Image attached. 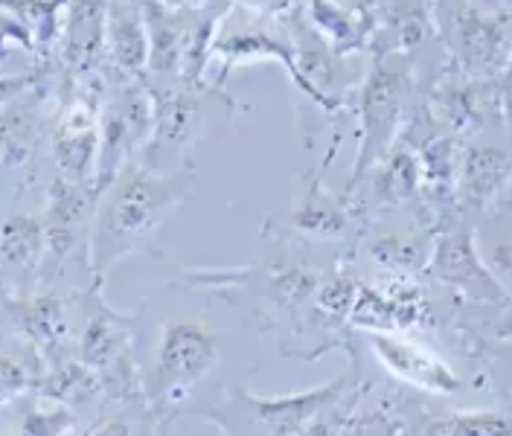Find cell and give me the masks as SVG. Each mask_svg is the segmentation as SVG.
<instances>
[{"mask_svg": "<svg viewBox=\"0 0 512 436\" xmlns=\"http://www.w3.org/2000/svg\"><path fill=\"white\" fill-rule=\"evenodd\" d=\"M195 189V163L187 160L178 172L158 175L143 157L123 166L114 184L96 201L94 224H91V274L94 282L105 280V274L123 262L126 256L152 248L163 218L178 210L192 198Z\"/></svg>", "mask_w": 512, "mask_h": 436, "instance_id": "obj_1", "label": "cell"}, {"mask_svg": "<svg viewBox=\"0 0 512 436\" xmlns=\"http://www.w3.org/2000/svg\"><path fill=\"white\" fill-rule=\"evenodd\" d=\"M434 6L431 3H382L376 15L373 50L376 56H405L434 32Z\"/></svg>", "mask_w": 512, "mask_h": 436, "instance_id": "obj_18", "label": "cell"}, {"mask_svg": "<svg viewBox=\"0 0 512 436\" xmlns=\"http://www.w3.org/2000/svg\"><path fill=\"white\" fill-rule=\"evenodd\" d=\"M361 187L367 189V195L350 204L352 218L364 216L367 207H373V210H393V207H402L405 201H411L419 192V160H416L414 146L405 143V140L396 143L379 160V166L364 178Z\"/></svg>", "mask_w": 512, "mask_h": 436, "instance_id": "obj_13", "label": "cell"}, {"mask_svg": "<svg viewBox=\"0 0 512 436\" xmlns=\"http://www.w3.org/2000/svg\"><path fill=\"white\" fill-rule=\"evenodd\" d=\"M434 123H446L454 134H475L483 125V85L460 73L446 76L431 94Z\"/></svg>", "mask_w": 512, "mask_h": 436, "instance_id": "obj_22", "label": "cell"}, {"mask_svg": "<svg viewBox=\"0 0 512 436\" xmlns=\"http://www.w3.org/2000/svg\"><path fill=\"white\" fill-rule=\"evenodd\" d=\"M431 323V309L422 291L408 282H387V285H361L350 314V326L367 329L370 335H393L416 326Z\"/></svg>", "mask_w": 512, "mask_h": 436, "instance_id": "obj_10", "label": "cell"}, {"mask_svg": "<svg viewBox=\"0 0 512 436\" xmlns=\"http://www.w3.org/2000/svg\"><path fill=\"white\" fill-rule=\"evenodd\" d=\"M370 256L390 271H425L431 248H425L416 236L379 233L370 239Z\"/></svg>", "mask_w": 512, "mask_h": 436, "instance_id": "obj_28", "label": "cell"}, {"mask_svg": "<svg viewBox=\"0 0 512 436\" xmlns=\"http://www.w3.org/2000/svg\"><path fill=\"white\" fill-rule=\"evenodd\" d=\"M495 338L498 341H512V312H507L498 323H495Z\"/></svg>", "mask_w": 512, "mask_h": 436, "instance_id": "obj_35", "label": "cell"}, {"mask_svg": "<svg viewBox=\"0 0 512 436\" xmlns=\"http://www.w3.org/2000/svg\"><path fill=\"white\" fill-rule=\"evenodd\" d=\"M219 364V335L201 320H169L160 326V343L149 378L143 381V402L149 428L166 434L181 413L195 384Z\"/></svg>", "mask_w": 512, "mask_h": 436, "instance_id": "obj_2", "label": "cell"}, {"mask_svg": "<svg viewBox=\"0 0 512 436\" xmlns=\"http://www.w3.org/2000/svg\"><path fill=\"white\" fill-rule=\"evenodd\" d=\"M105 9L108 3H64L62 50L76 73H88L105 53Z\"/></svg>", "mask_w": 512, "mask_h": 436, "instance_id": "obj_21", "label": "cell"}, {"mask_svg": "<svg viewBox=\"0 0 512 436\" xmlns=\"http://www.w3.org/2000/svg\"><path fill=\"white\" fill-rule=\"evenodd\" d=\"M448 15H451V59L457 64L460 76L483 82L512 64L510 38L495 15L483 12L478 6H460V3H451Z\"/></svg>", "mask_w": 512, "mask_h": 436, "instance_id": "obj_7", "label": "cell"}, {"mask_svg": "<svg viewBox=\"0 0 512 436\" xmlns=\"http://www.w3.org/2000/svg\"><path fill=\"white\" fill-rule=\"evenodd\" d=\"M91 436H134V431H131L128 419L111 416V419H105L96 431H91Z\"/></svg>", "mask_w": 512, "mask_h": 436, "instance_id": "obj_34", "label": "cell"}, {"mask_svg": "<svg viewBox=\"0 0 512 436\" xmlns=\"http://www.w3.org/2000/svg\"><path fill=\"white\" fill-rule=\"evenodd\" d=\"M38 128L30 105H6L0 108V169H18L35 152Z\"/></svg>", "mask_w": 512, "mask_h": 436, "instance_id": "obj_25", "label": "cell"}, {"mask_svg": "<svg viewBox=\"0 0 512 436\" xmlns=\"http://www.w3.org/2000/svg\"><path fill=\"white\" fill-rule=\"evenodd\" d=\"M370 349L376 352L379 364L399 381L411 384L416 390L434 393V396H451L460 390V378L448 367L440 355L425 349L422 343L408 341L402 335H370Z\"/></svg>", "mask_w": 512, "mask_h": 436, "instance_id": "obj_11", "label": "cell"}, {"mask_svg": "<svg viewBox=\"0 0 512 436\" xmlns=\"http://www.w3.org/2000/svg\"><path fill=\"white\" fill-rule=\"evenodd\" d=\"M105 53L123 79H143L149 64V32L143 3H108L105 9Z\"/></svg>", "mask_w": 512, "mask_h": 436, "instance_id": "obj_15", "label": "cell"}, {"mask_svg": "<svg viewBox=\"0 0 512 436\" xmlns=\"http://www.w3.org/2000/svg\"><path fill=\"white\" fill-rule=\"evenodd\" d=\"M6 309L18 320L24 338L35 346L41 358H50V367L62 364V349L67 343V300L56 294H35L6 300Z\"/></svg>", "mask_w": 512, "mask_h": 436, "instance_id": "obj_16", "label": "cell"}, {"mask_svg": "<svg viewBox=\"0 0 512 436\" xmlns=\"http://www.w3.org/2000/svg\"><path fill=\"white\" fill-rule=\"evenodd\" d=\"M32 390H35V378L30 375V370L21 361H15L12 355H0V405L15 402Z\"/></svg>", "mask_w": 512, "mask_h": 436, "instance_id": "obj_31", "label": "cell"}, {"mask_svg": "<svg viewBox=\"0 0 512 436\" xmlns=\"http://www.w3.org/2000/svg\"><path fill=\"white\" fill-rule=\"evenodd\" d=\"M425 436H512V422L501 410H454L434 419Z\"/></svg>", "mask_w": 512, "mask_h": 436, "instance_id": "obj_26", "label": "cell"}, {"mask_svg": "<svg viewBox=\"0 0 512 436\" xmlns=\"http://www.w3.org/2000/svg\"><path fill=\"white\" fill-rule=\"evenodd\" d=\"M510 178V155L498 146H469L460 152L457 198L475 210H486Z\"/></svg>", "mask_w": 512, "mask_h": 436, "instance_id": "obj_20", "label": "cell"}, {"mask_svg": "<svg viewBox=\"0 0 512 436\" xmlns=\"http://www.w3.org/2000/svg\"><path fill=\"white\" fill-rule=\"evenodd\" d=\"M358 288H361V282L355 280L350 271L332 274L329 280L320 282V288L315 291V297H312L315 314H318L320 320H326L329 326H335V329L344 326V323H350Z\"/></svg>", "mask_w": 512, "mask_h": 436, "instance_id": "obj_27", "label": "cell"}, {"mask_svg": "<svg viewBox=\"0 0 512 436\" xmlns=\"http://www.w3.org/2000/svg\"><path fill=\"white\" fill-rule=\"evenodd\" d=\"M501 358H504V361H507V364H510V367H512V346H507V349L501 352Z\"/></svg>", "mask_w": 512, "mask_h": 436, "instance_id": "obj_36", "label": "cell"}, {"mask_svg": "<svg viewBox=\"0 0 512 436\" xmlns=\"http://www.w3.org/2000/svg\"><path fill=\"white\" fill-rule=\"evenodd\" d=\"M303 12H306L309 24L318 30L320 38L338 56H344V59L373 44L379 6H370V3H323V0H312V3L303 6Z\"/></svg>", "mask_w": 512, "mask_h": 436, "instance_id": "obj_14", "label": "cell"}, {"mask_svg": "<svg viewBox=\"0 0 512 436\" xmlns=\"http://www.w3.org/2000/svg\"><path fill=\"white\" fill-rule=\"evenodd\" d=\"M94 184H73L64 178H53L44 207V236H47V256L62 265L67 256H73L82 242H91V224L96 213Z\"/></svg>", "mask_w": 512, "mask_h": 436, "instance_id": "obj_8", "label": "cell"}, {"mask_svg": "<svg viewBox=\"0 0 512 436\" xmlns=\"http://www.w3.org/2000/svg\"><path fill=\"white\" fill-rule=\"evenodd\" d=\"M76 428V413L67 405L32 396L21 416V436H67Z\"/></svg>", "mask_w": 512, "mask_h": 436, "instance_id": "obj_29", "label": "cell"}, {"mask_svg": "<svg viewBox=\"0 0 512 436\" xmlns=\"http://www.w3.org/2000/svg\"><path fill=\"white\" fill-rule=\"evenodd\" d=\"M155 131V102L143 79H123L99 114V152L94 189L102 195L131 160L146 155Z\"/></svg>", "mask_w": 512, "mask_h": 436, "instance_id": "obj_4", "label": "cell"}, {"mask_svg": "<svg viewBox=\"0 0 512 436\" xmlns=\"http://www.w3.org/2000/svg\"><path fill=\"white\" fill-rule=\"evenodd\" d=\"M99 393V375L85 367L82 361H62L56 367H50L44 375L35 378V390L32 396L59 402V405H82L91 396Z\"/></svg>", "mask_w": 512, "mask_h": 436, "instance_id": "obj_24", "label": "cell"}, {"mask_svg": "<svg viewBox=\"0 0 512 436\" xmlns=\"http://www.w3.org/2000/svg\"><path fill=\"white\" fill-rule=\"evenodd\" d=\"M350 207L341 201V195H332L323 187V175H309L303 195L297 198L291 216H288V233L306 242H341L352 233Z\"/></svg>", "mask_w": 512, "mask_h": 436, "instance_id": "obj_12", "label": "cell"}, {"mask_svg": "<svg viewBox=\"0 0 512 436\" xmlns=\"http://www.w3.org/2000/svg\"><path fill=\"white\" fill-rule=\"evenodd\" d=\"M47 259L41 216H9L0 224V262L18 271H35Z\"/></svg>", "mask_w": 512, "mask_h": 436, "instance_id": "obj_23", "label": "cell"}, {"mask_svg": "<svg viewBox=\"0 0 512 436\" xmlns=\"http://www.w3.org/2000/svg\"><path fill=\"white\" fill-rule=\"evenodd\" d=\"M419 160V192L440 213L457 204V175H460V149L451 134H428L414 146Z\"/></svg>", "mask_w": 512, "mask_h": 436, "instance_id": "obj_19", "label": "cell"}, {"mask_svg": "<svg viewBox=\"0 0 512 436\" xmlns=\"http://www.w3.org/2000/svg\"><path fill=\"white\" fill-rule=\"evenodd\" d=\"M510 73H512V64H510Z\"/></svg>", "mask_w": 512, "mask_h": 436, "instance_id": "obj_37", "label": "cell"}, {"mask_svg": "<svg viewBox=\"0 0 512 436\" xmlns=\"http://www.w3.org/2000/svg\"><path fill=\"white\" fill-rule=\"evenodd\" d=\"M486 268L492 271V277L498 280V285L507 291V297H512V242L495 245L492 253H489Z\"/></svg>", "mask_w": 512, "mask_h": 436, "instance_id": "obj_32", "label": "cell"}, {"mask_svg": "<svg viewBox=\"0 0 512 436\" xmlns=\"http://www.w3.org/2000/svg\"><path fill=\"white\" fill-rule=\"evenodd\" d=\"M201 3H143L149 32L146 79H181Z\"/></svg>", "mask_w": 512, "mask_h": 436, "instance_id": "obj_9", "label": "cell"}, {"mask_svg": "<svg viewBox=\"0 0 512 436\" xmlns=\"http://www.w3.org/2000/svg\"><path fill=\"white\" fill-rule=\"evenodd\" d=\"M350 387V373L338 375L320 387L286 396H254L245 390H236L239 405H245L251 422H259V431L265 436H300L312 428L320 416H326L332 407L344 402V393Z\"/></svg>", "mask_w": 512, "mask_h": 436, "instance_id": "obj_6", "label": "cell"}, {"mask_svg": "<svg viewBox=\"0 0 512 436\" xmlns=\"http://www.w3.org/2000/svg\"><path fill=\"white\" fill-rule=\"evenodd\" d=\"M341 436H402L405 428L402 422L387 413V407L373 405H350V410L344 413V422L338 428Z\"/></svg>", "mask_w": 512, "mask_h": 436, "instance_id": "obj_30", "label": "cell"}, {"mask_svg": "<svg viewBox=\"0 0 512 436\" xmlns=\"http://www.w3.org/2000/svg\"><path fill=\"white\" fill-rule=\"evenodd\" d=\"M428 277L434 282H443L451 291L463 294L472 303H507V291L492 277L486 268L483 256L475 245V233L469 224L457 221L448 224L446 230L434 239L431 256L425 265Z\"/></svg>", "mask_w": 512, "mask_h": 436, "instance_id": "obj_5", "label": "cell"}, {"mask_svg": "<svg viewBox=\"0 0 512 436\" xmlns=\"http://www.w3.org/2000/svg\"><path fill=\"white\" fill-rule=\"evenodd\" d=\"M411 59L405 56H376L370 73L355 91V111H358V157L352 166L350 181L341 189V201L347 204L364 178L379 166L399 137L402 114L411 88Z\"/></svg>", "mask_w": 512, "mask_h": 436, "instance_id": "obj_3", "label": "cell"}, {"mask_svg": "<svg viewBox=\"0 0 512 436\" xmlns=\"http://www.w3.org/2000/svg\"><path fill=\"white\" fill-rule=\"evenodd\" d=\"M35 82L38 76H0V108L18 102L21 94H27Z\"/></svg>", "mask_w": 512, "mask_h": 436, "instance_id": "obj_33", "label": "cell"}, {"mask_svg": "<svg viewBox=\"0 0 512 436\" xmlns=\"http://www.w3.org/2000/svg\"><path fill=\"white\" fill-rule=\"evenodd\" d=\"M134 341V317L117 314L102 300V282H96V312L91 314L82 341H79V361L91 367L94 373H102L117 358L131 352Z\"/></svg>", "mask_w": 512, "mask_h": 436, "instance_id": "obj_17", "label": "cell"}]
</instances>
